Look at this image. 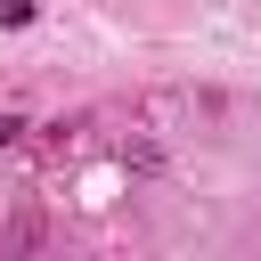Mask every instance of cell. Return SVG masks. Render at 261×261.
Returning a JSON list of instances; mask_svg holds the SVG:
<instances>
[{
    "label": "cell",
    "instance_id": "1",
    "mask_svg": "<svg viewBox=\"0 0 261 261\" xmlns=\"http://www.w3.org/2000/svg\"><path fill=\"white\" fill-rule=\"evenodd\" d=\"M33 16H41V0H0V33H24Z\"/></svg>",
    "mask_w": 261,
    "mask_h": 261
},
{
    "label": "cell",
    "instance_id": "2",
    "mask_svg": "<svg viewBox=\"0 0 261 261\" xmlns=\"http://www.w3.org/2000/svg\"><path fill=\"white\" fill-rule=\"evenodd\" d=\"M16 130H24V122H16V114H0V147H16Z\"/></svg>",
    "mask_w": 261,
    "mask_h": 261
}]
</instances>
